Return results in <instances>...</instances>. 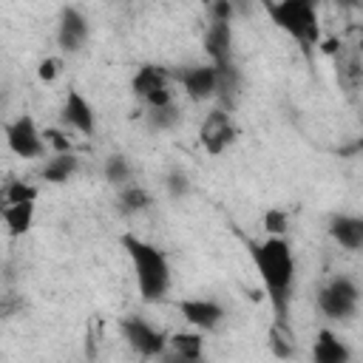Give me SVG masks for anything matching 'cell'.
Instances as JSON below:
<instances>
[{
  "label": "cell",
  "mask_w": 363,
  "mask_h": 363,
  "mask_svg": "<svg viewBox=\"0 0 363 363\" xmlns=\"http://www.w3.org/2000/svg\"><path fill=\"white\" fill-rule=\"evenodd\" d=\"M250 255L255 261V269L264 281V289L272 301V309H275V318H278V326L286 323V303H289V289H292V281H295V261H292V250L284 238L278 235H269L267 241L261 244H252L250 247Z\"/></svg>",
  "instance_id": "1"
},
{
  "label": "cell",
  "mask_w": 363,
  "mask_h": 363,
  "mask_svg": "<svg viewBox=\"0 0 363 363\" xmlns=\"http://www.w3.org/2000/svg\"><path fill=\"white\" fill-rule=\"evenodd\" d=\"M122 247L128 250V258L133 264V272H136V286H139V295L145 301H162L170 289V264H167V255L136 238V235H122Z\"/></svg>",
  "instance_id": "2"
},
{
  "label": "cell",
  "mask_w": 363,
  "mask_h": 363,
  "mask_svg": "<svg viewBox=\"0 0 363 363\" xmlns=\"http://www.w3.org/2000/svg\"><path fill=\"white\" fill-rule=\"evenodd\" d=\"M269 17L286 31L292 34L303 48H312L320 43V26H318V14L315 6L309 0H284V3H272L267 6Z\"/></svg>",
  "instance_id": "3"
},
{
  "label": "cell",
  "mask_w": 363,
  "mask_h": 363,
  "mask_svg": "<svg viewBox=\"0 0 363 363\" xmlns=\"http://www.w3.org/2000/svg\"><path fill=\"white\" fill-rule=\"evenodd\" d=\"M357 301H360V292L357 286L349 281V278H335L329 281L320 295H318V303L320 309L329 315V318H352L357 312Z\"/></svg>",
  "instance_id": "4"
},
{
  "label": "cell",
  "mask_w": 363,
  "mask_h": 363,
  "mask_svg": "<svg viewBox=\"0 0 363 363\" xmlns=\"http://www.w3.org/2000/svg\"><path fill=\"white\" fill-rule=\"evenodd\" d=\"M6 142L11 147V153H17L20 159H37L45 150L43 133L37 130L31 116H17L9 128H6Z\"/></svg>",
  "instance_id": "5"
},
{
  "label": "cell",
  "mask_w": 363,
  "mask_h": 363,
  "mask_svg": "<svg viewBox=\"0 0 363 363\" xmlns=\"http://www.w3.org/2000/svg\"><path fill=\"white\" fill-rule=\"evenodd\" d=\"M122 335L145 357H162L164 349H167V337L142 318H125L122 320Z\"/></svg>",
  "instance_id": "6"
},
{
  "label": "cell",
  "mask_w": 363,
  "mask_h": 363,
  "mask_svg": "<svg viewBox=\"0 0 363 363\" xmlns=\"http://www.w3.org/2000/svg\"><path fill=\"white\" fill-rule=\"evenodd\" d=\"M233 136H235V128H233V122H230V113H224V111H210L207 116H204V122H201V130H199V139H201V145H204V150L207 153H221L230 142H233Z\"/></svg>",
  "instance_id": "7"
},
{
  "label": "cell",
  "mask_w": 363,
  "mask_h": 363,
  "mask_svg": "<svg viewBox=\"0 0 363 363\" xmlns=\"http://www.w3.org/2000/svg\"><path fill=\"white\" fill-rule=\"evenodd\" d=\"M62 119H65L74 130H79V133H85V136H94V130H96L94 108L85 102V96H82L79 91H68L65 105H62Z\"/></svg>",
  "instance_id": "8"
},
{
  "label": "cell",
  "mask_w": 363,
  "mask_h": 363,
  "mask_svg": "<svg viewBox=\"0 0 363 363\" xmlns=\"http://www.w3.org/2000/svg\"><path fill=\"white\" fill-rule=\"evenodd\" d=\"M179 312L184 315L187 323H193L196 329H216L224 318V309L216 301H204V298H193V301H182Z\"/></svg>",
  "instance_id": "9"
},
{
  "label": "cell",
  "mask_w": 363,
  "mask_h": 363,
  "mask_svg": "<svg viewBox=\"0 0 363 363\" xmlns=\"http://www.w3.org/2000/svg\"><path fill=\"white\" fill-rule=\"evenodd\" d=\"M204 48L213 60V68H224V65H233L230 62V51H233V28L230 23H210L207 28V37H204Z\"/></svg>",
  "instance_id": "10"
},
{
  "label": "cell",
  "mask_w": 363,
  "mask_h": 363,
  "mask_svg": "<svg viewBox=\"0 0 363 363\" xmlns=\"http://www.w3.org/2000/svg\"><path fill=\"white\" fill-rule=\"evenodd\" d=\"M190 99H210L216 94V68L213 65H193L179 74Z\"/></svg>",
  "instance_id": "11"
},
{
  "label": "cell",
  "mask_w": 363,
  "mask_h": 363,
  "mask_svg": "<svg viewBox=\"0 0 363 363\" xmlns=\"http://www.w3.org/2000/svg\"><path fill=\"white\" fill-rule=\"evenodd\" d=\"M88 37V23L85 17L77 11V9H65L62 17H60V31H57V40L65 51H79L82 43Z\"/></svg>",
  "instance_id": "12"
},
{
  "label": "cell",
  "mask_w": 363,
  "mask_h": 363,
  "mask_svg": "<svg viewBox=\"0 0 363 363\" xmlns=\"http://www.w3.org/2000/svg\"><path fill=\"white\" fill-rule=\"evenodd\" d=\"M349 346L329 329H320L312 346V363H349Z\"/></svg>",
  "instance_id": "13"
},
{
  "label": "cell",
  "mask_w": 363,
  "mask_h": 363,
  "mask_svg": "<svg viewBox=\"0 0 363 363\" xmlns=\"http://www.w3.org/2000/svg\"><path fill=\"white\" fill-rule=\"evenodd\" d=\"M329 233L346 250H360L363 244V221L354 216H335L329 224Z\"/></svg>",
  "instance_id": "14"
},
{
  "label": "cell",
  "mask_w": 363,
  "mask_h": 363,
  "mask_svg": "<svg viewBox=\"0 0 363 363\" xmlns=\"http://www.w3.org/2000/svg\"><path fill=\"white\" fill-rule=\"evenodd\" d=\"M130 88H133V94H136V96L150 99L153 94H159V91H164V88H167V71H164V68H159V65H142V68L136 71V77H133Z\"/></svg>",
  "instance_id": "15"
},
{
  "label": "cell",
  "mask_w": 363,
  "mask_h": 363,
  "mask_svg": "<svg viewBox=\"0 0 363 363\" xmlns=\"http://www.w3.org/2000/svg\"><path fill=\"white\" fill-rule=\"evenodd\" d=\"M3 218L11 235H23L28 233L31 221H34V201H23V204H6L3 207Z\"/></svg>",
  "instance_id": "16"
},
{
  "label": "cell",
  "mask_w": 363,
  "mask_h": 363,
  "mask_svg": "<svg viewBox=\"0 0 363 363\" xmlns=\"http://www.w3.org/2000/svg\"><path fill=\"white\" fill-rule=\"evenodd\" d=\"M167 346H170L173 354L201 363V354H204V337H201V335H196V332H176V335L167 340Z\"/></svg>",
  "instance_id": "17"
},
{
  "label": "cell",
  "mask_w": 363,
  "mask_h": 363,
  "mask_svg": "<svg viewBox=\"0 0 363 363\" xmlns=\"http://www.w3.org/2000/svg\"><path fill=\"white\" fill-rule=\"evenodd\" d=\"M74 170H77V156H71V153H57L54 159L45 162L43 179L60 184V182H68V176H71Z\"/></svg>",
  "instance_id": "18"
},
{
  "label": "cell",
  "mask_w": 363,
  "mask_h": 363,
  "mask_svg": "<svg viewBox=\"0 0 363 363\" xmlns=\"http://www.w3.org/2000/svg\"><path fill=\"white\" fill-rule=\"evenodd\" d=\"M119 204H122L125 213H136V210H145V207L150 204V196H147L142 187L130 184V187H125V190L119 193Z\"/></svg>",
  "instance_id": "19"
},
{
  "label": "cell",
  "mask_w": 363,
  "mask_h": 363,
  "mask_svg": "<svg viewBox=\"0 0 363 363\" xmlns=\"http://www.w3.org/2000/svg\"><path fill=\"white\" fill-rule=\"evenodd\" d=\"M105 176H108V182H113V184H125L128 176H130V164L125 162V156H111V159L105 162Z\"/></svg>",
  "instance_id": "20"
},
{
  "label": "cell",
  "mask_w": 363,
  "mask_h": 363,
  "mask_svg": "<svg viewBox=\"0 0 363 363\" xmlns=\"http://www.w3.org/2000/svg\"><path fill=\"white\" fill-rule=\"evenodd\" d=\"M37 199V190L26 182H11L6 187V204H23V201H34Z\"/></svg>",
  "instance_id": "21"
},
{
  "label": "cell",
  "mask_w": 363,
  "mask_h": 363,
  "mask_svg": "<svg viewBox=\"0 0 363 363\" xmlns=\"http://www.w3.org/2000/svg\"><path fill=\"white\" fill-rule=\"evenodd\" d=\"M176 119H179V113H176L173 102L164 105V108H150V125L153 128H170Z\"/></svg>",
  "instance_id": "22"
},
{
  "label": "cell",
  "mask_w": 363,
  "mask_h": 363,
  "mask_svg": "<svg viewBox=\"0 0 363 363\" xmlns=\"http://www.w3.org/2000/svg\"><path fill=\"white\" fill-rule=\"evenodd\" d=\"M43 142L51 145L57 153H71V139L62 130H57V128H45L43 130Z\"/></svg>",
  "instance_id": "23"
},
{
  "label": "cell",
  "mask_w": 363,
  "mask_h": 363,
  "mask_svg": "<svg viewBox=\"0 0 363 363\" xmlns=\"http://www.w3.org/2000/svg\"><path fill=\"white\" fill-rule=\"evenodd\" d=\"M264 227H267V233L269 235H284L286 233V216L281 213V210H269L267 216H264Z\"/></svg>",
  "instance_id": "24"
},
{
  "label": "cell",
  "mask_w": 363,
  "mask_h": 363,
  "mask_svg": "<svg viewBox=\"0 0 363 363\" xmlns=\"http://www.w3.org/2000/svg\"><path fill=\"white\" fill-rule=\"evenodd\" d=\"M269 346H272V354H275V357H281V360L292 357V343H289L278 329H269Z\"/></svg>",
  "instance_id": "25"
},
{
  "label": "cell",
  "mask_w": 363,
  "mask_h": 363,
  "mask_svg": "<svg viewBox=\"0 0 363 363\" xmlns=\"http://www.w3.org/2000/svg\"><path fill=\"white\" fill-rule=\"evenodd\" d=\"M60 65H62V62H60L57 57H45V60L37 65V77H40L43 82H54V79L60 77Z\"/></svg>",
  "instance_id": "26"
},
{
  "label": "cell",
  "mask_w": 363,
  "mask_h": 363,
  "mask_svg": "<svg viewBox=\"0 0 363 363\" xmlns=\"http://www.w3.org/2000/svg\"><path fill=\"white\" fill-rule=\"evenodd\" d=\"M230 17H233V6H230L227 0H218V3L213 6V20H216V23H230Z\"/></svg>",
  "instance_id": "27"
},
{
  "label": "cell",
  "mask_w": 363,
  "mask_h": 363,
  "mask_svg": "<svg viewBox=\"0 0 363 363\" xmlns=\"http://www.w3.org/2000/svg\"><path fill=\"white\" fill-rule=\"evenodd\" d=\"M170 190H173V193H184V190H187V179H184L182 173H173V176H170Z\"/></svg>",
  "instance_id": "28"
},
{
  "label": "cell",
  "mask_w": 363,
  "mask_h": 363,
  "mask_svg": "<svg viewBox=\"0 0 363 363\" xmlns=\"http://www.w3.org/2000/svg\"><path fill=\"white\" fill-rule=\"evenodd\" d=\"M318 45H320V51H323V54H335L340 43H337L335 37H329V40H323V43H318Z\"/></svg>",
  "instance_id": "29"
},
{
  "label": "cell",
  "mask_w": 363,
  "mask_h": 363,
  "mask_svg": "<svg viewBox=\"0 0 363 363\" xmlns=\"http://www.w3.org/2000/svg\"><path fill=\"white\" fill-rule=\"evenodd\" d=\"M162 363H199V360H187V357H179V354H162Z\"/></svg>",
  "instance_id": "30"
}]
</instances>
